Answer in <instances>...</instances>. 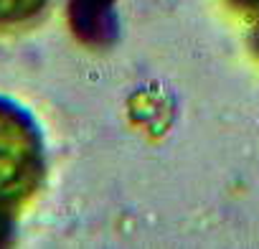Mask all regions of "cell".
<instances>
[{"instance_id": "7a4b0ae2", "label": "cell", "mask_w": 259, "mask_h": 249, "mask_svg": "<svg viewBox=\"0 0 259 249\" xmlns=\"http://www.w3.org/2000/svg\"><path fill=\"white\" fill-rule=\"evenodd\" d=\"M112 6L114 0H71L69 16L74 33L92 46L109 44L117 36V18Z\"/></svg>"}, {"instance_id": "6da1fadb", "label": "cell", "mask_w": 259, "mask_h": 249, "mask_svg": "<svg viewBox=\"0 0 259 249\" xmlns=\"http://www.w3.org/2000/svg\"><path fill=\"white\" fill-rule=\"evenodd\" d=\"M44 176L41 138L31 117L0 99V206L23 203Z\"/></svg>"}, {"instance_id": "3957f363", "label": "cell", "mask_w": 259, "mask_h": 249, "mask_svg": "<svg viewBox=\"0 0 259 249\" xmlns=\"http://www.w3.org/2000/svg\"><path fill=\"white\" fill-rule=\"evenodd\" d=\"M46 0H0V23H23L38 16Z\"/></svg>"}, {"instance_id": "5b68a950", "label": "cell", "mask_w": 259, "mask_h": 249, "mask_svg": "<svg viewBox=\"0 0 259 249\" xmlns=\"http://www.w3.org/2000/svg\"><path fill=\"white\" fill-rule=\"evenodd\" d=\"M251 46H254V51H256V56H259V26H256L254 36H251Z\"/></svg>"}, {"instance_id": "277c9868", "label": "cell", "mask_w": 259, "mask_h": 249, "mask_svg": "<svg viewBox=\"0 0 259 249\" xmlns=\"http://www.w3.org/2000/svg\"><path fill=\"white\" fill-rule=\"evenodd\" d=\"M239 8H246V11H259V0H234Z\"/></svg>"}]
</instances>
